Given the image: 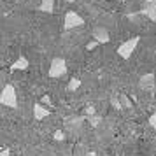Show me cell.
I'll list each match as a JSON object with an SVG mask.
<instances>
[{
    "mask_svg": "<svg viewBox=\"0 0 156 156\" xmlns=\"http://www.w3.org/2000/svg\"><path fill=\"white\" fill-rule=\"evenodd\" d=\"M0 104L5 107H12L16 109L18 107V97H16V90L12 84H5L2 88V93H0Z\"/></svg>",
    "mask_w": 156,
    "mask_h": 156,
    "instance_id": "1",
    "label": "cell"
},
{
    "mask_svg": "<svg viewBox=\"0 0 156 156\" xmlns=\"http://www.w3.org/2000/svg\"><path fill=\"white\" fill-rule=\"evenodd\" d=\"M140 42V37H133V39H130V41H126V42H123L118 48V55H119L123 60H128V58L133 55L135 48H137V44Z\"/></svg>",
    "mask_w": 156,
    "mask_h": 156,
    "instance_id": "2",
    "label": "cell"
},
{
    "mask_svg": "<svg viewBox=\"0 0 156 156\" xmlns=\"http://www.w3.org/2000/svg\"><path fill=\"white\" fill-rule=\"evenodd\" d=\"M65 74H67V62L63 58H55L49 67V77L58 79V77H63Z\"/></svg>",
    "mask_w": 156,
    "mask_h": 156,
    "instance_id": "3",
    "label": "cell"
},
{
    "mask_svg": "<svg viewBox=\"0 0 156 156\" xmlns=\"http://www.w3.org/2000/svg\"><path fill=\"white\" fill-rule=\"evenodd\" d=\"M83 23H84V20H83L77 12H74V11H69V12L65 14V21H63L65 30H70V28H76V27H81Z\"/></svg>",
    "mask_w": 156,
    "mask_h": 156,
    "instance_id": "4",
    "label": "cell"
},
{
    "mask_svg": "<svg viewBox=\"0 0 156 156\" xmlns=\"http://www.w3.org/2000/svg\"><path fill=\"white\" fill-rule=\"evenodd\" d=\"M93 39L98 41L100 44H107L109 41H111V35H109L107 28H104V27H97V28L93 30Z\"/></svg>",
    "mask_w": 156,
    "mask_h": 156,
    "instance_id": "5",
    "label": "cell"
},
{
    "mask_svg": "<svg viewBox=\"0 0 156 156\" xmlns=\"http://www.w3.org/2000/svg\"><path fill=\"white\" fill-rule=\"evenodd\" d=\"M144 4H146V7L142 9V14H146L151 21H156V0L144 2Z\"/></svg>",
    "mask_w": 156,
    "mask_h": 156,
    "instance_id": "6",
    "label": "cell"
},
{
    "mask_svg": "<svg viewBox=\"0 0 156 156\" xmlns=\"http://www.w3.org/2000/svg\"><path fill=\"white\" fill-rule=\"evenodd\" d=\"M49 114H51V111L49 109H46L41 102H37L35 105H34V118H35V119L41 121V119H44V118H48Z\"/></svg>",
    "mask_w": 156,
    "mask_h": 156,
    "instance_id": "7",
    "label": "cell"
},
{
    "mask_svg": "<svg viewBox=\"0 0 156 156\" xmlns=\"http://www.w3.org/2000/svg\"><path fill=\"white\" fill-rule=\"evenodd\" d=\"M140 86L144 90H151L154 86V74H146L140 77Z\"/></svg>",
    "mask_w": 156,
    "mask_h": 156,
    "instance_id": "8",
    "label": "cell"
},
{
    "mask_svg": "<svg viewBox=\"0 0 156 156\" xmlns=\"http://www.w3.org/2000/svg\"><path fill=\"white\" fill-rule=\"evenodd\" d=\"M27 67H28V60H27L25 56H20L14 63L11 65V70H12V72H14V70H25Z\"/></svg>",
    "mask_w": 156,
    "mask_h": 156,
    "instance_id": "9",
    "label": "cell"
},
{
    "mask_svg": "<svg viewBox=\"0 0 156 156\" xmlns=\"http://www.w3.org/2000/svg\"><path fill=\"white\" fill-rule=\"evenodd\" d=\"M39 11H42V12H53L55 11V0H42V4L39 5Z\"/></svg>",
    "mask_w": 156,
    "mask_h": 156,
    "instance_id": "10",
    "label": "cell"
},
{
    "mask_svg": "<svg viewBox=\"0 0 156 156\" xmlns=\"http://www.w3.org/2000/svg\"><path fill=\"white\" fill-rule=\"evenodd\" d=\"M79 86H81V79L72 77L70 81H69V86H67V88H69V91H76V90L79 88Z\"/></svg>",
    "mask_w": 156,
    "mask_h": 156,
    "instance_id": "11",
    "label": "cell"
},
{
    "mask_svg": "<svg viewBox=\"0 0 156 156\" xmlns=\"http://www.w3.org/2000/svg\"><path fill=\"white\" fill-rule=\"evenodd\" d=\"M119 100H121V104H123V107H132V102H130V98H128L126 95H121Z\"/></svg>",
    "mask_w": 156,
    "mask_h": 156,
    "instance_id": "12",
    "label": "cell"
},
{
    "mask_svg": "<svg viewBox=\"0 0 156 156\" xmlns=\"http://www.w3.org/2000/svg\"><path fill=\"white\" fill-rule=\"evenodd\" d=\"M88 119H90V123H91L93 126H97V125L100 123V116H93L91 114V116H88Z\"/></svg>",
    "mask_w": 156,
    "mask_h": 156,
    "instance_id": "13",
    "label": "cell"
},
{
    "mask_svg": "<svg viewBox=\"0 0 156 156\" xmlns=\"http://www.w3.org/2000/svg\"><path fill=\"white\" fill-rule=\"evenodd\" d=\"M149 125H151V126L154 128L156 130V111L153 114H151V116H149Z\"/></svg>",
    "mask_w": 156,
    "mask_h": 156,
    "instance_id": "14",
    "label": "cell"
},
{
    "mask_svg": "<svg viewBox=\"0 0 156 156\" xmlns=\"http://www.w3.org/2000/svg\"><path fill=\"white\" fill-rule=\"evenodd\" d=\"M63 137H65L63 132H56V133H55V140H60V142H62V140H63Z\"/></svg>",
    "mask_w": 156,
    "mask_h": 156,
    "instance_id": "15",
    "label": "cell"
},
{
    "mask_svg": "<svg viewBox=\"0 0 156 156\" xmlns=\"http://www.w3.org/2000/svg\"><path fill=\"white\" fill-rule=\"evenodd\" d=\"M98 41H91V42H90V44H88V49H90V51H91V49H95V48H97V46H98Z\"/></svg>",
    "mask_w": 156,
    "mask_h": 156,
    "instance_id": "16",
    "label": "cell"
},
{
    "mask_svg": "<svg viewBox=\"0 0 156 156\" xmlns=\"http://www.w3.org/2000/svg\"><path fill=\"white\" fill-rule=\"evenodd\" d=\"M41 102H42V104H46V105H49V104H51V98H49V95H44L42 98H41Z\"/></svg>",
    "mask_w": 156,
    "mask_h": 156,
    "instance_id": "17",
    "label": "cell"
},
{
    "mask_svg": "<svg viewBox=\"0 0 156 156\" xmlns=\"http://www.w3.org/2000/svg\"><path fill=\"white\" fill-rule=\"evenodd\" d=\"M121 102V100H119ZM119 102H118V100H112V105L116 107V109H121V107H123V104H119Z\"/></svg>",
    "mask_w": 156,
    "mask_h": 156,
    "instance_id": "18",
    "label": "cell"
},
{
    "mask_svg": "<svg viewBox=\"0 0 156 156\" xmlns=\"http://www.w3.org/2000/svg\"><path fill=\"white\" fill-rule=\"evenodd\" d=\"M0 156H11V151H9L7 147H5L4 151H2V153H0Z\"/></svg>",
    "mask_w": 156,
    "mask_h": 156,
    "instance_id": "19",
    "label": "cell"
},
{
    "mask_svg": "<svg viewBox=\"0 0 156 156\" xmlns=\"http://www.w3.org/2000/svg\"><path fill=\"white\" fill-rule=\"evenodd\" d=\"M86 114H88V116H91V114H95V111H93V107H88V109H86Z\"/></svg>",
    "mask_w": 156,
    "mask_h": 156,
    "instance_id": "20",
    "label": "cell"
},
{
    "mask_svg": "<svg viewBox=\"0 0 156 156\" xmlns=\"http://www.w3.org/2000/svg\"><path fill=\"white\" fill-rule=\"evenodd\" d=\"M88 156H95V153H88Z\"/></svg>",
    "mask_w": 156,
    "mask_h": 156,
    "instance_id": "21",
    "label": "cell"
},
{
    "mask_svg": "<svg viewBox=\"0 0 156 156\" xmlns=\"http://www.w3.org/2000/svg\"><path fill=\"white\" fill-rule=\"evenodd\" d=\"M67 2H70V4H72V2H76V0H67Z\"/></svg>",
    "mask_w": 156,
    "mask_h": 156,
    "instance_id": "22",
    "label": "cell"
},
{
    "mask_svg": "<svg viewBox=\"0 0 156 156\" xmlns=\"http://www.w3.org/2000/svg\"><path fill=\"white\" fill-rule=\"evenodd\" d=\"M144 2H151V0H144Z\"/></svg>",
    "mask_w": 156,
    "mask_h": 156,
    "instance_id": "23",
    "label": "cell"
}]
</instances>
